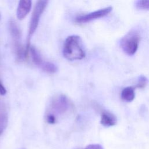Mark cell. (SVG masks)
Returning a JSON list of instances; mask_svg holds the SVG:
<instances>
[{
  "instance_id": "8992f818",
  "label": "cell",
  "mask_w": 149,
  "mask_h": 149,
  "mask_svg": "<svg viewBox=\"0 0 149 149\" xmlns=\"http://www.w3.org/2000/svg\"><path fill=\"white\" fill-rule=\"evenodd\" d=\"M69 106L68 99L65 95H60L54 98L51 104V108L59 113L66 111L68 109Z\"/></svg>"
},
{
  "instance_id": "8fae6325",
  "label": "cell",
  "mask_w": 149,
  "mask_h": 149,
  "mask_svg": "<svg viewBox=\"0 0 149 149\" xmlns=\"http://www.w3.org/2000/svg\"><path fill=\"white\" fill-rule=\"evenodd\" d=\"M8 123V115L3 105L0 102V135L6 127Z\"/></svg>"
},
{
  "instance_id": "9a60e30c",
  "label": "cell",
  "mask_w": 149,
  "mask_h": 149,
  "mask_svg": "<svg viewBox=\"0 0 149 149\" xmlns=\"http://www.w3.org/2000/svg\"><path fill=\"white\" fill-rule=\"evenodd\" d=\"M46 120L49 124H54L56 122V117L54 114L49 113L47 115Z\"/></svg>"
},
{
  "instance_id": "4fadbf2b",
  "label": "cell",
  "mask_w": 149,
  "mask_h": 149,
  "mask_svg": "<svg viewBox=\"0 0 149 149\" xmlns=\"http://www.w3.org/2000/svg\"><path fill=\"white\" fill-rule=\"evenodd\" d=\"M135 7L139 10H149V0H139L134 3Z\"/></svg>"
},
{
  "instance_id": "6da1fadb",
  "label": "cell",
  "mask_w": 149,
  "mask_h": 149,
  "mask_svg": "<svg viewBox=\"0 0 149 149\" xmlns=\"http://www.w3.org/2000/svg\"><path fill=\"white\" fill-rule=\"evenodd\" d=\"M62 52L63 56L71 61L81 60L86 56L81 40L77 35H72L66 38Z\"/></svg>"
},
{
  "instance_id": "30bf717a",
  "label": "cell",
  "mask_w": 149,
  "mask_h": 149,
  "mask_svg": "<svg viewBox=\"0 0 149 149\" xmlns=\"http://www.w3.org/2000/svg\"><path fill=\"white\" fill-rule=\"evenodd\" d=\"M121 98L126 102H132L135 98L134 88L129 86L125 87L121 91Z\"/></svg>"
},
{
  "instance_id": "ac0fdd59",
  "label": "cell",
  "mask_w": 149,
  "mask_h": 149,
  "mask_svg": "<svg viewBox=\"0 0 149 149\" xmlns=\"http://www.w3.org/2000/svg\"><path fill=\"white\" fill-rule=\"evenodd\" d=\"M1 12H0V21H1Z\"/></svg>"
},
{
  "instance_id": "277c9868",
  "label": "cell",
  "mask_w": 149,
  "mask_h": 149,
  "mask_svg": "<svg viewBox=\"0 0 149 149\" xmlns=\"http://www.w3.org/2000/svg\"><path fill=\"white\" fill-rule=\"evenodd\" d=\"M9 29L13 40V47L17 59L21 60L24 56V52L23 51V48L20 44V30L15 21L12 19L10 20L9 22Z\"/></svg>"
},
{
  "instance_id": "ba28073f",
  "label": "cell",
  "mask_w": 149,
  "mask_h": 149,
  "mask_svg": "<svg viewBox=\"0 0 149 149\" xmlns=\"http://www.w3.org/2000/svg\"><path fill=\"white\" fill-rule=\"evenodd\" d=\"M117 119L116 116L110 112L103 111L101 115L100 123L105 127L113 126L116 124Z\"/></svg>"
},
{
  "instance_id": "e0dca14e",
  "label": "cell",
  "mask_w": 149,
  "mask_h": 149,
  "mask_svg": "<svg viewBox=\"0 0 149 149\" xmlns=\"http://www.w3.org/2000/svg\"><path fill=\"white\" fill-rule=\"evenodd\" d=\"M6 94V90L4 87L3 84H2V83L1 82V81H0V95H4Z\"/></svg>"
},
{
  "instance_id": "52a82bcc",
  "label": "cell",
  "mask_w": 149,
  "mask_h": 149,
  "mask_svg": "<svg viewBox=\"0 0 149 149\" xmlns=\"http://www.w3.org/2000/svg\"><path fill=\"white\" fill-rule=\"evenodd\" d=\"M31 8V1L29 0L20 1L16 10V16L19 20L23 19L29 13Z\"/></svg>"
},
{
  "instance_id": "7c38bea8",
  "label": "cell",
  "mask_w": 149,
  "mask_h": 149,
  "mask_svg": "<svg viewBox=\"0 0 149 149\" xmlns=\"http://www.w3.org/2000/svg\"><path fill=\"white\" fill-rule=\"evenodd\" d=\"M41 69L48 73H55L57 70V66L53 63L46 61Z\"/></svg>"
},
{
  "instance_id": "9c48e42d",
  "label": "cell",
  "mask_w": 149,
  "mask_h": 149,
  "mask_svg": "<svg viewBox=\"0 0 149 149\" xmlns=\"http://www.w3.org/2000/svg\"><path fill=\"white\" fill-rule=\"evenodd\" d=\"M29 53L30 54V55H31L30 56L33 62L36 65H37V66H38L41 69L44 65L46 61H43L38 51L34 47L30 46V49H29Z\"/></svg>"
},
{
  "instance_id": "5bb4252c",
  "label": "cell",
  "mask_w": 149,
  "mask_h": 149,
  "mask_svg": "<svg viewBox=\"0 0 149 149\" xmlns=\"http://www.w3.org/2000/svg\"><path fill=\"white\" fill-rule=\"evenodd\" d=\"M147 83H148V80L146 78V77L143 75H141L139 77L138 81L136 85V87L139 88H143L146 87Z\"/></svg>"
},
{
  "instance_id": "3957f363",
  "label": "cell",
  "mask_w": 149,
  "mask_h": 149,
  "mask_svg": "<svg viewBox=\"0 0 149 149\" xmlns=\"http://www.w3.org/2000/svg\"><path fill=\"white\" fill-rule=\"evenodd\" d=\"M140 41V35L137 30H132L127 33L121 39V49L126 55H133L138 49Z\"/></svg>"
},
{
  "instance_id": "5b68a950",
  "label": "cell",
  "mask_w": 149,
  "mask_h": 149,
  "mask_svg": "<svg viewBox=\"0 0 149 149\" xmlns=\"http://www.w3.org/2000/svg\"><path fill=\"white\" fill-rule=\"evenodd\" d=\"M112 10V6L106 7L105 8L100 9L99 10L77 16L75 21L78 23H84L91 20L104 17L109 14Z\"/></svg>"
},
{
  "instance_id": "2e32d148",
  "label": "cell",
  "mask_w": 149,
  "mask_h": 149,
  "mask_svg": "<svg viewBox=\"0 0 149 149\" xmlns=\"http://www.w3.org/2000/svg\"><path fill=\"white\" fill-rule=\"evenodd\" d=\"M84 149H104V148L99 144H91L87 146Z\"/></svg>"
},
{
  "instance_id": "7a4b0ae2",
  "label": "cell",
  "mask_w": 149,
  "mask_h": 149,
  "mask_svg": "<svg viewBox=\"0 0 149 149\" xmlns=\"http://www.w3.org/2000/svg\"><path fill=\"white\" fill-rule=\"evenodd\" d=\"M48 1H37L32 15L31 20L30 22L29 31H28V36L27 40V45L26 50L24 51V57L27 58L29 53V49L30 47V38L36 31L40 19V17L45 10Z\"/></svg>"
}]
</instances>
